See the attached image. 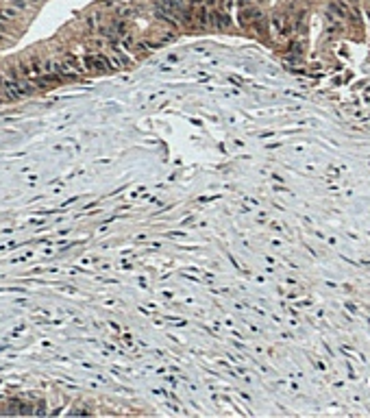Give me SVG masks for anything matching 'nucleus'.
Returning a JSON list of instances; mask_svg holds the SVG:
<instances>
[{"label":"nucleus","mask_w":370,"mask_h":418,"mask_svg":"<svg viewBox=\"0 0 370 418\" xmlns=\"http://www.w3.org/2000/svg\"><path fill=\"white\" fill-rule=\"evenodd\" d=\"M83 63H85V68L92 70V72H98V74L111 72V65H109L107 55H85Z\"/></svg>","instance_id":"1"},{"label":"nucleus","mask_w":370,"mask_h":418,"mask_svg":"<svg viewBox=\"0 0 370 418\" xmlns=\"http://www.w3.org/2000/svg\"><path fill=\"white\" fill-rule=\"evenodd\" d=\"M209 24H211V27H216L218 31H229V28L233 27V20H231V16L225 11V9L214 7V9H209Z\"/></svg>","instance_id":"2"},{"label":"nucleus","mask_w":370,"mask_h":418,"mask_svg":"<svg viewBox=\"0 0 370 418\" xmlns=\"http://www.w3.org/2000/svg\"><path fill=\"white\" fill-rule=\"evenodd\" d=\"M194 24L199 28H207V27H209V9H207L205 4H200V7L194 9Z\"/></svg>","instance_id":"3"},{"label":"nucleus","mask_w":370,"mask_h":418,"mask_svg":"<svg viewBox=\"0 0 370 418\" xmlns=\"http://www.w3.org/2000/svg\"><path fill=\"white\" fill-rule=\"evenodd\" d=\"M111 53H114V57L120 61V65H122V70H124V68H131V65L135 63V59H133V57H129V55H126L124 50H120V48H118V44H111Z\"/></svg>","instance_id":"4"},{"label":"nucleus","mask_w":370,"mask_h":418,"mask_svg":"<svg viewBox=\"0 0 370 418\" xmlns=\"http://www.w3.org/2000/svg\"><path fill=\"white\" fill-rule=\"evenodd\" d=\"M63 63L68 65V68H72L74 72H83V63H81V59L77 57V55H65V59H63Z\"/></svg>","instance_id":"5"},{"label":"nucleus","mask_w":370,"mask_h":418,"mask_svg":"<svg viewBox=\"0 0 370 418\" xmlns=\"http://www.w3.org/2000/svg\"><path fill=\"white\" fill-rule=\"evenodd\" d=\"M9 4H11V7H16L18 11H22V9H27V0H9Z\"/></svg>","instance_id":"6"},{"label":"nucleus","mask_w":370,"mask_h":418,"mask_svg":"<svg viewBox=\"0 0 370 418\" xmlns=\"http://www.w3.org/2000/svg\"><path fill=\"white\" fill-rule=\"evenodd\" d=\"M253 2H255V0H237V7L244 9V7H251Z\"/></svg>","instance_id":"7"},{"label":"nucleus","mask_w":370,"mask_h":418,"mask_svg":"<svg viewBox=\"0 0 370 418\" xmlns=\"http://www.w3.org/2000/svg\"><path fill=\"white\" fill-rule=\"evenodd\" d=\"M187 4H190V7H200V4H205V0H187Z\"/></svg>","instance_id":"8"}]
</instances>
